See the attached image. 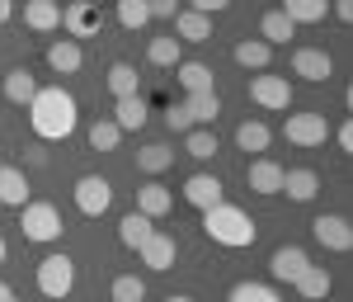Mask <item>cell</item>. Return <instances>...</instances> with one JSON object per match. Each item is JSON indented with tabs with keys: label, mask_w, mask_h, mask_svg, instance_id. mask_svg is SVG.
<instances>
[{
	"label": "cell",
	"mask_w": 353,
	"mask_h": 302,
	"mask_svg": "<svg viewBox=\"0 0 353 302\" xmlns=\"http://www.w3.org/2000/svg\"><path fill=\"white\" fill-rule=\"evenodd\" d=\"M292 33H297V24H292V19H288L283 10H269V15L259 19V38H264L269 48H278V43H288Z\"/></svg>",
	"instance_id": "cell-30"
},
{
	"label": "cell",
	"mask_w": 353,
	"mask_h": 302,
	"mask_svg": "<svg viewBox=\"0 0 353 302\" xmlns=\"http://www.w3.org/2000/svg\"><path fill=\"white\" fill-rule=\"evenodd\" d=\"M269 142H273V133H269V123H259V118H245L241 128H236V147H241V151L264 156V151H269Z\"/></svg>",
	"instance_id": "cell-24"
},
{
	"label": "cell",
	"mask_w": 353,
	"mask_h": 302,
	"mask_svg": "<svg viewBox=\"0 0 353 302\" xmlns=\"http://www.w3.org/2000/svg\"><path fill=\"white\" fill-rule=\"evenodd\" d=\"M137 255H141V265L146 270H156V274H165L170 265H174V255H179V246H174V236H165V232H151L141 246H137Z\"/></svg>",
	"instance_id": "cell-12"
},
{
	"label": "cell",
	"mask_w": 353,
	"mask_h": 302,
	"mask_svg": "<svg viewBox=\"0 0 353 302\" xmlns=\"http://www.w3.org/2000/svg\"><path fill=\"white\" fill-rule=\"evenodd\" d=\"M283 194L292 203H311L321 194V175L316 170H283Z\"/></svg>",
	"instance_id": "cell-18"
},
{
	"label": "cell",
	"mask_w": 353,
	"mask_h": 302,
	"mask_svg": "<svg viewBox=\"0 0 353 302\" xmlns=\"http://www.w3.org/2000/svg\"><path fill=\"white\" fill-rule=\"evenodd\" d=\"M146 298V283L137 274H118L113 279V302H141Z\"/></svg>",
	"instance_id": "cell-38"
},
{
	"label": "cell",
	"mask_w": 353,
	"mask_h": 302,
	"mask_svg": "<svg viewBox=\"0 0 353 302\" xmlns=\"http://www.w3.org/2000/svg\"><path fill=\"white\" fill-rule=\"evenodd\" d=\"M174 38L179 43H208L212 38V19L198 15V10H179L174 15Z\"/></svg>",
	"instance_id": "cell-17"
},
{
	"label": "cell",
	"mask_w": 353,
	"mask_h": 302,
	"mask_svg": "<svg viewBox=\"0 0 353 302\" xmlns=\"http://www.w3.org/2000/svg\"><path fill=\"white\" fill-rule=\"evenodd\" d=\"M151 232H156V222L146 218V213H137V208H132V213H128L123 222H118V241H123L128 250H137L141 241H146V236H151Z\"/></svg>",
	"instance_id": "cell-27"
},
{
	"label": "cell",
	"mask_w": 353,
	"mask_h": 302,
	"mask_svg": "<svg viewBox=\"0 0 353 302\" xmlns=\"http://www.w3.org/2000/svg\"><path fill=\"white\" fill-rule=\"evenodd\" d=\"M292 76H301V81H330L334 76V62H330L325 48H297L292 53Z\"/></svg>",
	"instance_id": "cell-11"
},
{
	"label": "cell",
	"mask_w": 353,
	"mask_h": 302,
	"mask_svg": "<svg viewBox=\"0 0 353 302\" xmlns=\"http://www.w3.org/2000/svg\"><path fill=\"white\" fill-rule=\"evenodd\" d=\"M113 123H118L123 133H137V128L146 123V100H141V95H128V100H118V109H113Z\"/></svg>",
	"instance_id": "cell-32"
},
{
	"label": "cell",
	"mask_w": 353,
	"mask_h": 302,
	"mask_svg": "<svg viewBox=\"0 0 353 302\" xmlns=\"http://www.w3.org/2000/svg\"><path fill=\"white\" fill-rule=\"evenodd\" d=\"M334 142H339V151H353V128H349V123H339V133H334Z\"/></svg>",
	"instance_id": "cell-42"
},
{
	"label": "cell",
	"mask_w": 353,
	"mask_h": 302,
	"mask_svg": "<svg viewBox=\"0 0 353 302\" xmlns=\"http://www.w3.org/2000/svg\"><path fill=\"white\" fill-rule=\"evenodd\" d=\"M24 241H38V246H48V241H61V232H66V222L57 213V203H24Z\"/></svg>",
	"instance_id": "cell-3"
},
{
	"label": "cell",
	"mask_w": 353,
	"mask_h": 302,
	"mask_svg": "<svg viewBox=\"0 0 353 302\" xmlns=\"http://www.w3.org/2000/svg\"><path fill=\"white\" fill-rule=\"evenodd\" d=\"M203 232H208V241H212V246H226V250L254 246V236H259L254 218L245 213L241 203H226V198H221L217 208H208V213H203Z\"/></svg>",
	"instance_id": "cell-2"
},
{
	"label": "cell",
	"mask_w": 353,
	"mask_h": 302,
	"mask_svg": "<svg viewBox=\"0 0 353 302\" xmlns=\"http://www.w3.org/2000/svg\"><path fill=\"white\" fill-rule=\"evenodd\" d=\"M85 142H90L94 151H118V142H123V128H118L113 118H94V123H90V133H85Z\"/></svg>",
	"instance_id": "cell-33"
},
{
	"label": "cell",
	"mask_w": 353,
	"mask_h": 302,
	"mask_svg": "<svg viewBox=\"0 0 353 302\" xmlns=\"http://www.w3.org/2000/svg\"><path fill=\"white\" fill-rule=\"evenodd\" d=\"M0 165H5V156H0Z\"/></svg>",
	"instance_id": "cell-48"
},
{
	"label": "cell",
	"mask_w": 353,
	"mask_h": 302,
	"mask_svg": "<svg viewBox=\"0 0 353 302\" xmlns=\"http://www.w3.org/2000/svg\"><path fill=\"white\" fill-rule=\"evenodd\" d=\"M137 66L132 62H113L109 66V90H113V100H128V95H137Z\"/></svg>",
	"instance_id": "cell-35"
},
{
	"label": "cell",
	"mask_w": 353,
	"mask_h": 302,
	"mask_svg": "<svg viewBox=\"0 0 353 302\" xmlns=\"http://www.w3.org/2000/svg\"><path fill=\"white\" fill-rule=\"evenodd\" d=\"M5 255H10V246H5V236H0V265H5Z\"/></svg>",
	"instance_id": "cell-47"
},
{
	"label": "cell",
	"mask_w": 353,
	"mask_h": 302,
	"mask_svg": "<svg viewBox=\"0 0 353 302\" xmlns=\"http://www.w3.org/2000/svg\"><path fill=\"white\" fill-rule=\"evenodd\" d=\"M118 24L128 28V33L146 28V24H151V10H146V0H118Z\"/></svg>",
	"instance_id": "cell-37"
},
{
	"label": "cell",
	"mask_w": 353,
	"mask_h": 302,
	"mask_svg": "<svg viewBox=\"0 0 353 302\" xmlns=\"http://www.w3.org/2000/svg\"><path fill=\"white\" fill-rule=\"evenodd\" d=\"M311 236L325 250H353V227H349V218H339V213H321V218L311 222Z\"/></svg>",
	"instance_id": "cell-9"
},
{
	"label": "cell",
	"mask_w": 353,
	"mask_h": 302,
	"mask_svg": "<svg viewBox=\"0 0 353 302\" xmlns=\"http://www.w3.org/2000/svg\"><path fill=\"white\" fill-rule=\"evenodd\" d=\"M0 203L5 208H24L28 203V180L19 165H0Z\"/></svg>",
	"instance_id": "cell-20"
},
{
	"label": "cell",
	"mask_w": 353,
	"mask_h": 302,
	"mask_svg": "<svg viewBox=\"0 0 353 302\" xmlns=\"http://www.w3.org/2000/svg\"><path fill=\"white\" fill-rule=\"evenodd\" d=\"M14 19V0H0V24H10Z\"/></svg>",
	"instance_id": "cell-44"
},
{
	"label": "cell",
	"mask_w": 353,
	"mask_h": 302,
	"mask_svg": "<svg viewBox=\"0 0 353 302\" xmlns=\"http://www.w3.org/2000/svg\"><path fill=\"white\" fill-rule=\"evenodd\" d=\"M283 138L292 142V147H325L330 142V123L325 113H288V123H283Z\"/></svg>",
	"instance_id": "cell-5"
},
{
	"label": "cell",
	"mask_w": 353,
	"mask_h": 302,
	"mask_svg": "<svg viewBox=\"0 0 353 302\" xmlns=\"http://www.w3.org/2000/svg\"><path fill=\"white\" fill-rule=\"evenodd\" d=\"M174 81L184 85L189 95H203V90H217V85H212V66H203V62H179V66H174Z\"/></svg>",
	"instance_id": "cell-25"
},
{
	"label": "cell",
	"mask_w": 353,
	"mask_h": 302,
	"mask_svg": "<svg viewBox=\"0 0 353 302\" xmlns=\"http://www.w3.org/2000/svg\"><path fill=\"white\" fill-rule=\"evenodd\" d=\"M165 128H170V133H189V128H193L189 109H184V104H174V109L165 113Z\"/></svg>",
	"instance_id": "cell-39"
},
{
	"label": "cell",
	"mask_w": 353,
	"mask_h": 302,
	"mask_svg": "<svg viewBox=\"0 0 353 302\" xmlns=\"http://www.w3.org/2000/svg\"><path fill=\"white\" fill-rule=\"evenodd\" d=\"M170 165H174V151H170L165 142H151V147L137 151V170H141V175H161Z\"/></svg>",
	"instance_id": "cell-31"
},
{
	"label": "cell",
	"mask_w": 353,
	"mask_h": 302,
	"mask_svg": "<svg viewBox=\"0 0 353 302\" xmlns=\"http://www.w3.org/2000/svg\"><path fill=\"white\" fill-rule=\"evenodd\" d=\"M245 185H250L254 194H264V198L283 194V165L269 161V156H254V161L245 165Z\"/></svg>",
	"instance_id": "cell-10"
},
{
	"label": "cell",
	"mask_w": 353,
	"mask_h": 302,
	"mask_svg": "<svg viewBox=\"0 0 353 302\" xmlns=\"http://www.w3.org/2000/svg\"><path fill=\"white\" fill-rule=\"evenodd\" d=\"M165 302H193V298H189V293H170Z\"/></svg>",
	"instance_id": "cell-46"
},
{
	"label": "cell",
	"mask_w": 353,
	"mask_h": 302,
	"mask_svg": "<svg viewBox=\"0 0 353 302\" xmlns=\"http://www.w3.org/2000/svg\"><path fill=\"white\" fill-rule=\"evenodd\" d=\"M226 5H231V0H189V10H198V15H208V19H212V15H221Z\"/></svg>",
	"instance_id": "cell-41"
},
{
	"label": "cell",
	"mask_w": 353,
	"mask_h": 302,
	"mask_svg": "<svg viewBox=\"0 0 353 302\" xmlns=\"http://www.w3.org/2000/svg\"><path fill=\"white\" fill-rule=\"evenodd\" d=\"M184 198H189L198 213H208V208H217L221 198H226V185H221L217 175H189L184 180Z\"/></svg>",
	"instance_id": "cell-13"
},
{
	"label": "cell",
	"mask_w": 353,
	"mask_h": 302,
	"mask_svg": "<svg viewBox=\"0 0 353 302\" xmlns=\"http://www.w3.org/2000/svg\"><path fill=\"white\" fill-rule=\"evenodd\" d=\"M334 15H339V19L349 24V19H353V0H334Z\"/></svg>",
	"instance_id": "cell-43"
},
{
	"label": "cell",
	"mask_w": 353,
	"mask_h": 302,
	"mask_svg": "<svg viewBox=\"0 0 353 302\" xmlns=\"http://www.w3.org/2000/svg\"><path fill=\"white\" fill-rule=\"evenodd\" d=\"M28 123H33V138L66 142L76 133L81 113H76V100H71L61 85H38V95L28 100Z\"/></svg>",
	"instance_id": "cell-1"
},
{
	"label": "cell",
	"mask_w": 353,
	"mask_h": 302,
	"mask_svg": "<svg viewBox=\"0 0 353 302\" xmlns=\"http://www.w3.org/2000/svg\"><path fill=\"white\" fill-rule=\"evenodd\" d=\"M226 302H283V298L273 293L269 283H254V279H245V283H236V288L226 293Z\"/></svg>",
	"instance_id": "cell-36"
},
{
	"label": "cell",
	"mask_w": 353,
	"mask_h": 302,
	"mask_svg": "<svg viewBox=\"0 0 353 302\" xmlns=\"http://www.w3.org/2000/svg\"><path fill=\"white\" fill-rule=\"evenodd\" d=\"M184 109H189L193 128H212V123H217V113H221V95H217V90L189 95V100H184Z\"/></svg>",
	"instance_id": "cell-22"
},
{
	"label": "cell",
	"mask_w": 353,
	"mask_h": 302,
	"mask_svg": "<svg viewBox=\"0 0 353 302\" xmlns=\"http://www.w3.org/2000/svg\"><path fill=\"white\" fill-rule=\"evenodd\" d=\"M306 265H311V260H306L301 246H278L269 255V274L278 279V283H297V274L306 270Z\"/></svg>",
	"instance_id": "cell-14"
},
{
	"label": "cell",
	"mask_w": 353,
	"mask_h": 302,
	"mask_svg": "<svg viewBox=\"0 0 353 302\" xmlns=\"http://www.w3.org/2000/svg\"><path fill=\"white\" fill-rule=\"evenodd\" d=\"M184 151H189L193 161H212L217 156V133L212 128H189L184 133Z\"/></svg>",
	"instance_id": "cell-34"
},
{
	"label": "cell",
	"mask_w": 353,
	"mask_h": 302,
	"mask_svg": "<svg viewBox=\"0 0 353 302\" xmlns=\"http://www.w3.org/2000/svg\"><path fill=\"white\" fill-rule=\"evenodd\" d=\"M113 203V185L104 175H81L76 180V208H81L85 218H104Z\"/></svg>",
	"instance_id": "cell-7"
},
{
	"label": "cell",
	"mask_w": 353,
	"mask_h": 302,
	"mask_svg": "<svg viewBox=\"0 0 353 302\" xmlns=\"http://www.w3.org/2000/svg\"><path fill=\"white\" fill-rule=\"evenodd\" d=\"M24 24L33 28V33H52V28H61V5H57V0H28Z\"/></svg>",
	"instance_id": "cell-19"
},
{
	"label": "cell",
	"mask_w": 353,
	"mask_h": 302,
	"mask_svg": "<svg viewBox=\"0 0 353 302\" xmlns=\"http://www.w3.org/2000/svg\"><path fill=\"white\" fill-rule=\"evenodd\" d=\"M61 28H66V38H94L99 28H104V15H99V5H90V0H76V5H66L61 10Z\"/></svg>",
	"instance_id": "cell-8"
},
{
	"label": "cell",
	"mask_w": 353,
	"mask_h": 302,
	"mask_svg": "<svg viewBox=\"0 0 353 302\" xmlns=\"http://www.w3.org/2000/svg\"><path fill=\"white\" fill-rule=\"evenodd\" d=\"M170 208H174V194L165 189V185L151 180V185H141V189H137V213H146L151 222H161Z\"/></svg>",
	"instance_id": "cell-16"
},
{
	"label": "cell",
	"mask_w": 353,
	"mask_h": 302,
	"mask_svg": "<svg viewBox=\"0 0 353 302\" xmlns=\"http://www.w3.org/2000/svg\"><path fill=\"white\" fill-rule=\"evenodd\" d=\"M76 288V260L71 255H48L38 265V293L43 298H66Z\"/></svg>",
	"instance_id": "cell-4"
},
{
	"label": "cell",
	"mask_w": 353,
	"mask_h": 302,
	"mask_svg": "<svg viewBox=\"0 0 353 302\" xmlns=\"http://www.w3.org/2000/svg\"><path fill=\"white\" fill-rule=\"evenodd\" d=\"M33 95H38V81H33V71H28V66L5 71V100H10V104H28Z\"/></svg>",
	"instance_id": "cell-26"
},
{
	"label": "cell",
	"mask_w": 353,
	"mask_h": 302,
	"mask_svg": "<svg viewBox=\"0 0 353 302\" xmlns=\"http://www.w3.org/2000/svg\"><path fill=\"white\" fill-rule=\"evenodd\" d=\"M10 302H19V298H10Z\"/></svg>",
	"instance_id": "cell-49"
},
{
	"label": "cell",
	"mask_w": 353,
	"mask_h": 302,
	"mask_svg": "<svg viewBox=\"0 0 353 302\" xmlns=\"http://www.w3.org/2000/svg\"><path fill=\"white\" fill-rule=\"evenodd\" d=\"M146 10H151V19H174L179 15V0H146Z\"/></svg>",
	"instance_id": "cell-40"
},
{
	"label": "cell",
	"mask_w": 353,
	"mask_h": 302,
	"mask_svg": "<svg viewBox=\"0 0 353 302\" xmlns=\"http://www.w3.org/2000/svg\"><path fill=\"white\" fill-rule=\"evenodd\" d=\"M250 100H254L259 109H269V113L292 109V81H288V76H254V81H250Z\"/></svg>",
	"instance_id": "cell-6"
},
{
	"label": "cell",
	"mask_w": 353,
	"mask_h": 302,
	"mask_svg": "<svg viewBox=\"0 0 353 302\" xmlns=\"http://www.w3.org/2000/svg\"><path fill=\"white\" fill-rule=\"evenodd\" d=\"M179 48H184V43H179L174 33L151 38V43H146V62H151V66H179V62H184V53H179Z\"/></svg>",
	"instance_id": "cell-28"
},
{
	"label": "cell",
	"mask_w": 353,
	"mask_h": 302,
	"mask_svg": "<svg viewBox=\"0 0 353 302\" xmlns=\"http://www.w3.org/2000/svg\"><path fill=\"white\" fill-rule=\"evenodd\" d=\"M292 288H297V293H301L306 302H321V298L330 293V288H334V279H330L325 265H306V270L297 274V283H292Z\"/></svg>",
	"instance_id": "cell-21"
},
{
	"label": "cell",
	"mask_w": 353,
	"mask_h": 302,
	"mask_svg": "<svg viewBox=\"0 0 353 302\" xmlns=\"http://www.w3.org/2000/svg\"><path fill=\"white\" fill-rule=\"evenodd\" d=\"M278 10H283L292 24H321L325 10H330V0H283Z\"/></svg>",
	"instance_id": "cell-29"
},
{
	"label": "cell",
	"mask_w": 353,
	"mask_h": 302,
	"mask_svg": "<svg viewBox=\"0 0 353 302\" xmlns=\"http://www.w3.org/2000/svg\"><path fill=\"white\" fill-rule=\"evenodd\" d=\"M236 66H245V71H269L273 62V48L264 43V38H245V43H236Z\"/></svg>",
	"instance_id": "cell-23"
},
{
	"label": "cell",
	"mask_w": 353,
	"mask_h": 302,
	"mask_svg": "<svg viewBox=\"0 0 353 302\" xmlns=\"http://www.w3.org/2000/svg\"><path fill=\"white\" fill-rule=\"evenodd\" d=\"M48 66H52L57 76H76L85 66V48L76 38H57L52 48H48Z\"/></svg>",
	"instance_id": "cell-15"
},
{
	"label": "cell",
	"mask_w": 353,
	"mask_h": 302,
	"mask_svg": "<svg viewBox=\"0 0 353 302\" xmlns=\"http://www.w3.org/2000/svg\"><path fill=\"white\" fill-rule=\"evenodd\" d=\"M10 298H14V288H10V283L0 279V302H10Z\"/></svg>",
	"instance_id": "cell-45"
}]
</instances>
